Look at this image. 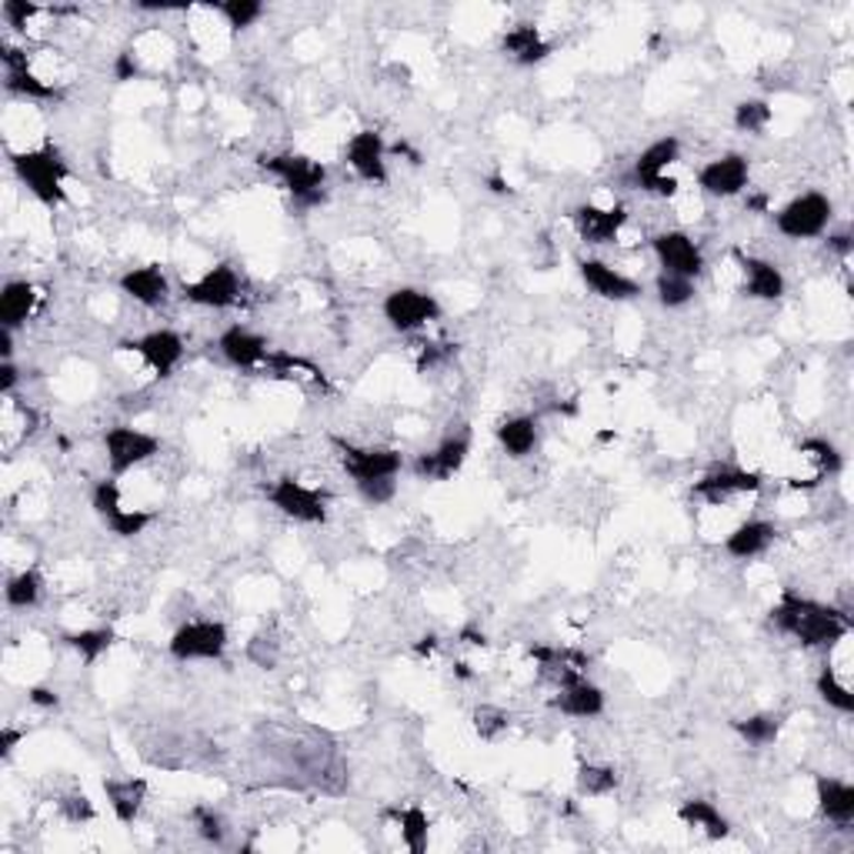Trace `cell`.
Here are the masks:
<instances>
[{
	"label": "cell",
	"mask_w": 854,
	"mask_h": 854,
	"mask_svg": "<svg viewBox=\"0 0 854 854\" xmlns=\"http://www.w3.org/2000/svg\"><path fill=\"white\" fill-rule=\"evenodd\" d=\"M181 297L188 304H198V307L224 311V307H234L240 301V278L231 265H214L198 281H184Z\"/></svg>",
	"instance_id": "cell-13"
},
{
	"label": "cell",
	"mask_w": 854,
	"mask_h": 854,
	"mask_svg": "<svg viewBox=\"0 0 854 854\" xmlns=\"http://www.w3.org/2000/svg\"><path fill=\"white\" fill-rule=\"evenodd\" d=\"M117 351H134L141 355V361L160 378L167 381L170 374H175V368L184 361V337L178 330L170 327H157V330H147L144 337H127L117 345Z\"/></svg>",
	"instance_id": "cell-8"
},
{
	"label": "cell",
	"mask_w": 854,
	"mask_h": 854,
	"mask_svg": "<svg viewBox=\"0 0 854 854\" xmlns=\"http://www.w3.org/2000/svg\"><path fill=\"white\" fill-rule=\"evenodd\" d=\"M831 217H834L831 198L821 191H808V194H798L795 201H788L775 214V227H778V234H785L791 240H814L828 231Z\"/></svg>",
	"instance_id": "cell-5"
},
{
	"label": "cell",
	"mask_w": 854,
	"mask_h": 854,
	"mask_svg": "<svg viewBox=\"0 0 854 854\" xmlns=\"http://www.w3.org/2000/svg\"><path fill=\"white\" fill-rule=\"evenodd\" d=\"M775 538H778V525H775V521L748 518V521H741V525L724 538V551H728L734 561H754V558H761L767 548L775 544Z\"/></svg>",
	"instance_id": "cell-24"
},
{
	"label": "cell",
	"mask_w": 854,
	"mask_h": 854,
	"mask_svg": "<svg viewBox=\"0 0 854 854\" xmlns=\"http://www.w3.org/2000/svg\"><path fill=\"white\" fill-rule=\"evenodd\" d=\"M108 805L121 824H134L144 801H147V782L144 778H108L104 782Z\"/></svg>",
	"instance_id": "cell-29"
},
{
	"label": "cell",
	"mask_w": 854,
	"mask_h": 854,
	"mask_svg": "<svg viewBox=\"0 0 854 854\" xmlns=\"http://www.w3.org/2000/svg\"><path fill=\"white\" fill-rule=\"evenodd\" d=\"M4 597H8V605H11L14 611L34 608L41 597H44V577H41V571H37V568H24L21 574L8 577Z\"/></svg>",
	"instance_id": "cell-35"
},
{
	"label": "cell",
	"mask_w": 854,
	"mask_h": 854,
	"mask_svg": "<svg viewBox=\"0 0 854 854\" xmlns=\"http://www.w3.org/2000/svg\"><path fill=\"white\" fill-rule=\"evenodd\" d=\"M21 741H24L21 728H4V734H0V757H11Z\"/></svg>",
	"instance_id": "cell-54"
},
{
	"label": "cell",
	"mask_w": 854,
	"mask_h": 854,
	"mask_svg": "<svg viewBox=\"0 0 854 854\" xmlns=\"http://www.w3.org/2000/svg\"><path fill=\"white\" fill-rule=\"evenodd\" d=\"M121 291L141 304V307H160L167 304V294H170V281L167 274L160 271V265H144V268H131L127 274H121Z\"/></svg>",
	"instance_id": "cell-25"
},
{
	"label": "cell",
	"mask_w": 854,
	"mask_h": 854,
	"mask_svg": "<svg viewBox=\"0 0 854 854\" xmlns=\"http://www.w3.org/2000/svg\"><path fill=\"white\" fill-rule=\"evenodd\" d=\"M782 728H785V715H775V711H761V715H751V718H738V721H734V731H738L751 748L775 744V741L782 738Z\"/></svg>",
	"instance_id": "cell-34"
},
{
	"label": "cell",
	"mask_w": 854,
	"mask_h": 854,
	"mask_svg": "<svg viewBox=\"0 0 854 854\" xmlns=\"http://www.w3.org/2000/svg\"><path fill=\"white\" fill-rule=\"evenodd\" d=\"M231 644L224 621H188L167 641L175 661H221Z\"/></svg>",
	"instance_id": "cell-6"
},
{
	"label": "cell",
	"mask_w": 854,
	"mask_h": 854,
	"mask_svg": "<svg viewBox=\"0 0 854 854\" xmlns=\"http://www.w3.org/2000/svg\"><path fill=\"white\" fill-rule=\"evenodd\" d=\"M772 121H775V111H772V104L761 101V98L741 101L734 108V127L744 131V134H764Z\"/></svg>",
	"instance_id": "cell-40"
},
{
	"label": "cell",
	"mask_w": 854,
	"mask_h": 854,
	"mask_svg": "<svg viewBox=\"0 0 854 854\" xmlns=\"http://www.w3.org/2000/svg\"><path fill=\"white\" fill-rule=\"evenodd\" d=\"M91 507H94V515L108 525L117 510L124 507L121 504V484H117V477H104V481H98L94 484V491H91Z\"/></svg>",
	"instance_id": "cell-42"
},
{
	"label": "cell",
	"mask_w": 854,
	"mask_h": 854,
	"mask_svg": "<svg viewBox=\"0 0 854 854\" xmlns=\"http://www.w3.org/2000/svg\"><path fill=\"white\" fill-rule=\"evenodd\" d=\"M345 164L364 184H387V147L378 131H358L345 147Z\"/></svg>",
	"instance_id": "cell-16"
},
{
	"label": "cell",
	"mask_w": 854,
	"mask_h": 854,
	"mask_svg": "<svg viewBox=\"0 0 854 854\" xmlns=\"http://www.w3.org/2000/svg\"><path fill=\"white\" fill-rule=\"evenodd\" d=\"M194 824H198V834L207 841V844H224L227 841V821H224V814L221 811H214V808H194Z\"/></svg>",
	"instance_id": "cell-45"
},
{
	"label": "cell",
	"mask_w": 854,
	"mask_h": 854,
	"mask_svg": "<svg viewBox=\"0 0 854 854\" xmlns=\"http://www.w3.org/2000/svg\"><path fill=\"white\" fill-rule=\"evenodd\" d=\"M11 164H14L18 181L44 207H60L67 201V188L64 184L70 178V167H67V160L60 157V150L54 144L34 147V150H14Z\"/></svg>",
	"instance_id": "cell-2"
},
{
	"label": "cell",
	"mask_w": 854,
	"mask_h": 854,
	"mask_svg": "<svg viewBox=\"0 0 854 854\" xmlns=\"http://www.w3.org/2000/svg\"><path fill=\"white\" fill-rule=\"evenodd\" d=\"M621 785V775L611 764H581L577 767V791L584 798H608Z\"/></svg>",
	"instance_id": "cell-36"
},
{
	"label": "cell",
	"mask_w": 854,
	"mask_h": 854,
	"mask_svg": "<svg viewBox=\"0 0 854 854\" xmlns=\"http://www.w3.org/2000/svg\"><path fill=\"white\" fill-rule=\"evenodd\" d=\"M814 798H818V811L824 821L847 828L854 821V785L841 782V778H828L818 775L814 778Z\"/></svg>",
	"instance_id": "cell-26"
},
{
	"label": "cell",
	"mask_w": 854,
	"mask_h": 854,
	"mask_svg": "<svg viewBox=\"0 0 854 854\" xmlns=\"http://www.w3.org/2000/svg\"><path fill=\"white\" fill-rule=\"evenodd\" d=\"M247 658L258 667L271 671L281 661V644L274 638H268V634H258V638H250V644H247Z\"/></svg>",
	"instance_id": "cell-47"
},
{
	"label": "cell",
	"mask_w": 854,
	"mask_h": 854,
	"mask_svg": "<svg viewBox=\"0 0 854 854\" xmlns=\"http://www.w3.org/2000/svg\"><path fill=\"white\" fill-rule=\"evenodd\" d=\"M677 157H681V141L671 137V134L661 137V141H654V144H648V147L638 154L634 167H631L634 188L644 191V194L664 198V201L674 198V194H677V181L667 175V167L677 164Z\"/></svg>",
	"instance_id": "cell-4"
},
{
	"label": "cell",
	"mask_w": 854,
	"mask_h": 854,
	"mask_svg": "<svg viewBox=\"0 0 854 854\" xmlns=\"http://www.w3.org/2000/svg\"><path fill=\"white\" fill-rule=\"evenodd\" d=\"M458 677H464V681H471V671H468V664H458Z\"/></svg>",
	"instance_id": "cell-60"
},
{
	"label": "cell",
	"mask_w": 854,
	"mask_h": 854,
	"mask_svg": "<svg viewBox=\"0 0 854 854\" xmlns=\"http://www.w3.org/2000/svg\"><path fill=\"white\" fill-rule=\"evenodd\" d=\"M764 487V477L757 471H744L734 464H718L708 474H701L692 487L695 497H701L711 507H724L738 494H757Z\"/></svg>",
	"instance_id": "cell-12"
},
{
	"label": "cell",
	"mask_w": 854,
	"mask_h": 854,
	"mask_svg": "<svg viewBox=\"0 0 854 854\" xmlns=\"http://www.w3.org/2000/svg\"><path fill=\"white\" fill-rule=\"evenodd\" d=\"M271 178L281 181V188L291 194L294 207L297 211H314L327 201V167L307 154H294V150H284V154H265L258 160Z\"/></svg>",
	"instance_id": "cell-3"
},
{
	"label": "cell",
	"mask_w": 854,
	"mask_h": 854,
	"mask_svg": "<svg viewBox=\"0 0 854 854\" xmlns=\"http://www.w3.org/2000/svg\"><path fill=\"white\" fill-rule=\"evenodd\" d=\"M734 261L741 268V291L751 301H778L788 291V281L782 274V268L775 261L754 258V254L734 250Z\"/></svg>",
	"instance_id": "cell-17"
},
{
	"label": "cell",
	"mask_w": 854,
	"mask_h": 854,
	"mask_svg": "<svg viewBox=\"0 0 854 854\" xmlns=\"http://www.w3.org/2000/svg\"><path fill=\"white\" fill-rule=\"evenodd\" d=\"M554 708L568 718H597L605 715V692L587 681V674H571L564 681H558V698Z\"/></svg>",
	"instance_id": "cell-23"
},
{
	"label": "cell",
	"mask_w": 854,
	"mask_h": 854,
	"mask_svg": "<svg viewBox=\"0 0 854 854\" xmlns=\"http://www.w3.org/2000/svg\"><path fill=\"white\" fill-rule=\"evenodd\" d=\"M494 435H497V445H501V451H504L507 458L525 461V458L535 454V448H538V417H531V414L504 417V420L494 427Z\"/></svg>",
	"instance_id": "cell-27"
},
{
	"label": "cell",
	"mask_w": 854,
	"mask_h": 854,
	"mask_svg": "<svg viewBox=\"0 0 854 854\" xmlns=\"http://www.w3.org/2000/svg\"><path fill=\"white\" fill-rule=\"evenodd\" d=\"M391 818L397 821L401 828V841L411 854H424L427 851V841H431V818H427V811L420 805H407V808H397L391 811Z\"/></svg>",
	"instance_id": "cell-33"
},
{
	"label": "cell",
	"mask_w": 854,
	"mask_h": 854,
	"mask_svg": "<svg viewBox=\"0 0 854 854\" xmlns=\"http://www.w3.org/2000/svg\"><path fill=\"white\" fill-rule=\"evenodd\" d=\"M0 14H4V21H8L11 27L24 31L27 21L37 14V4H27V0H4V4H0Z\"/></svg>",
	"instance_id": "cell-49"
},
{
	"label": "cell",
	"mask_w": 854,
	"mask_h": 854,
	"mask_svg": "<svg viewBox=\"0 0 854 854\" xmlns=\"http://www.w3.org/2000/svg\"><path fill=\"white\" fill-rule=\"evenodd\" d=\"M114 641H117V634H114V628H80V631H67L64 634V644L70 648V651H77V658L83 661V664H98L111 648H114Z\"/></svg>",
	"instance_id": "cell-32"
},
{
	"label": "cell",
	"mask_w": 854,
	"mask_h": 854,
	"mask_svg": "<svg viewBox=\"0 0 854 854\" xmlns=\"http://www.w3.org/2000/svg\"><path fill=\"white\" fill-rule=\"evenodd\" d=\"M571 224L581 234L584 244H615L621 227L628 224V207H597V204H577L571 211Z\"/></svg>",
	"instance_id": "cell-20"
},
{
	"label": "cell",
	"mask_w": 854,
	"mask_h": 854,
	"mask_svg": "<svg viewBox=\"0 0 854 854\" xmlns=\"http://www.w3.org/2000/svg\"><path fill=\"white\" fill-rule=\"evenodd\" d=\"M0 57H4V67H8L4 88H8L11 94H18V98H24V101H60V98H64V91L57 88V83L37 77V74L27 67V54H24V50H14V47L4 44V54H0Z\"/></svg>",
	"instance_id": "cell-19"
},
{
	"label": "cell",
	"mask_w": 854,
	"mask_h": 854,
	"mask_svg": "<svg viewBox=\"0 0 854 854\" xmlns=\"http://www.w3.org/2000/svg\"><path fill=\"white\" fill-rule=\"evenodd\" d=\"M468 454H471V435L468 431L448 435L435 451H424L414 461V474L424 481H451L464 468Z\"/></svg>",
	"instance_id": "cell-18"
},
{
	"label": "cell",
	"mask_w": 854,
	"mask_h": 854,
	"mask_svg": "<svg viewBox=\"0 0 854 854\" xmlns=\"http://www.w3.org/2000/svg\"><path fill=\"white\" fill-rule=\"evenodd\" d=\"M767 207V198H754V201H748V211H764Z\"/></svg>",
	"instance_id": "cell-59"
},
{
	"label": "cell",
	"mask_w": 854,
	"mask_h": 854,
	"mask_svg": "<svg viewBox=\"0 0 854 854\" xmlns=\"http://www.w3.org/2000/svg\"><path fill=\"white\" fill-rule=\"evenodd\" d=\"M268 501L281 510L284 518L297 525H324L327 521V494L301 484L297 477L284 474L268 487Z\"/></svg>",
	"instance_id": "cell-9"
},
{
	"label": "cell",
	"mask_w": 854,
	"mask_h": 854,
	"mask_svg": "<svg viewBox=\"0 0 854 854\" xmlns=\"http://www.w3.org/2000/svg\"><path fill=\"white\" fill-rule=\"evenodd\" d=\"M577 274H581L584 288H587L591 294H597L602 301H634V297L641 294V284H638L634 278L615 271L611 265L597 261V258H584V261L577 265Z\"/></svg>",
	"instance_id": "cell-21"
},
{
	"label": "cell",
	"mask_w": 854,
	"mask_h": 854,
	"mask_svg": "<svg viewBox=\"0 0 854 854\" xmlns=\"http://www.w3.org/2000/svg\"><path fill=\"white\" fill-rule=\"evenodd\" d=\"M851 234L847 231H838V234H828V250H834L838 254V258H847V254H851Z\"/></svg>",
	"instance_id": "cell-55"
},
{
	"label": "cell",
	"mask_w": 854,
	"mask_h": 854,
	"mask_svg": "<svg viewBox=\"0 0 854 854\" xmlns=\"http://www.w3.org/2000/svg\"><path fill=\"white\" fill-rule=\"evenodd\" d=\"M231 31H247L265 18V4L261 0H221V4H211Z\"/></svg>",
	"instance_id": "cell-39"
},
{
	"label": "cell",
	"mask_w": 854,
	"mask_h": 854,
	"mask_svg": "<svg viewBox=\"0 0 854 854\" xmlns=\"http://www.w3.org/2000/svg\"><path fill=\"white\" fill-rule=\"evenodd\" d=\"M435 644H438V638L435 634H427V638H420V644L414 648L417 654H424V651H435Z\"/></svg>",
	"instance_id": "cell-58"
},
{
	"label": "cell",
	"mask_w": 854,
	"mask_h": 854,
	"mask_svg": "<svg viewBox=\"0 0 854 854\" xmlns=\"http://www.w3.org/2000/svg\"><path fill=\"white\" fill-rule=\"evenodd\" d=\"M0 361H14V330L0 327Z\"/></svg>",
	"instance_id": "cell-56"
},
{
	"label": "cell",
	"mask_w": 854,
	"mask_h": 854,
	"mask_svg": "<svg viewBox=\"0 0 854 854\" xmlns=\"http://www.w3.org/2000/svg\"><path fill=\"white\" fill-rule=\"evenodd\" d=\"M18 384H21V371H18V364H14V361H0V394L11 397Z\"/></svg>",
	"instance_id": "cell-51"
},
{
	"label": "cell",
	"mask_w": 854,
	"mask_h": 854,
	"mask_svg": "<svg viewBox=\"0 0 854 854\" xmlns=\"http://www.w3.org/2000/svg\"><path fill=\"white\" fill-rule=\"evenodd\" d=\"M818 695H821V701L828 705V708H834V711H841V715H854V695H851V688L844 685V681L834 674V667H821V674H818Z\"/></svg>",
	"instance_id": "cell-38"
},
{
	"label": "cell",
	"mask_w": 854,
	"mask_h": 854,
	"mask_svg": "<svg viewBox=\"0 0 854 854\" xmlns=\"http://www.w3.org/2000/svg\"><path fill=\"white\" fill-rule=\"evenodd\" d=\"M358 494H361V497H364V504H371V507L391 504V501H394V494H397V477L364 481V484H358Z\"/></svg>",
	"instance_id": "cell-48"
},
{
	"label": "cell",
	"mask_w": 854,
	"mask_h": 854,
	"mask_svg": "<svg viewBox=\"0 0 854 854\" xmlns=\"http://www.w3.org/2000/svg\"><path fill=\"white\" fill-rule=\"evenodd\" d=\"M217 348H221L224 361H227L231 368H240V371H254V368L268 364V358H271L268 340H265L261 334H254L250 327H240V324L227 327V330L217 337Z\"/></svg>",
	"instance_id": "cell-22"
},
{
	"label": "cell",
	"mask_w": 854,
	"mask_h": 854,
	"mask_svg": "<svg viewBox=\"0 0 854 854\" xmlns=\"http://www.w3.org/2000/svg\"><path fill=\"white\" fill-rule=\"evenodd\" d=\"M451 355H454V345H424L420 361H417V371H431L435 364L448 361Z\"/></svg>",
	"instance_id": "cell-50"
},
{
	"label": "cell",
	"mask_w": 854,
	"mask_h": 854,
	"mask_svg": "<svg viewBox=\"0 0 854 854\" xmlns=\"http://www.w3.org/2000/svg\"><path fill=\"white\" fill-rule=\"evenodd\" d=\"M654 291H658V304L667 307V311L688 307V304L695 301V294H698L695 281H688V278H674V274H664V271L658 274Z\"/></svg>",
	"instance_id": "cell-37"
},
{
	"label": "cell",
	"mask_w": 854,
	"mask_h": 854,
	"mask_svg": "<svg viewBox=\"0 0 854 854\" xmlns=\"http://www.w3.org/2000/svg\"><path fill=\"white\" fill-rule=\"evenodd\" d=\"M384 321L397 330V334H414L420 327H427L431 321L441 317V304L435 294H427L420 288H394L384 304Z\"/></svg>",
	"instance_id": "cell-10"
},
{
	"label": "cell",
	"mask_w": 854,
	"mask_h": 854,
	"mask_svg": "<svg viewBox=\"0 0 854 854\" xmlns=\"http://www.w3.org/2000/svg\"><path fill=\"white\" fill-rule=\"evenodd\" d=\"M137 74H141V67H137L134 50H124V54L117 57V64H114V77H117V80H134Z\"/></svg>",
	"instance_id": "cell-52"
},
{
	"label": "cell",
	"mask_w": 854,
	"mask_h": 854,
	"mask_svg": "<svg viewBox=\"0 0 854 854\" xmlns=\"http://www.w3.org/2000/svg\"><path fill=\"white\" fill-rule=\"evenodd\" d=\"M104 454H108V468L114 477L147 464L150 458L160 454V438L141 431V427H131V424H114L108 427L104 435Z\"/></svg>",
	"instance_id": "cell-7"
},
{
	"label": "cell",
	"mask_w": 854,
	"mask_h": 854,
	"mask_svg": "<svg viewBox=\"0 0 854 854\" xmlns=\"http://www.w3.org/2000/svg\"><path fill=\"white\" fill-rule=\"evenodd\" d=\"M507 728H510V715H507L504 708L481 705V708L474 711V731H477L484 741H497Z\"/></svg>",
	"instance_id": "cell-44"
},
{
	"label": "cell",
	"mask_w": 854,
	"mask_h": 854,
	"mask_svg": "<svg viewBox=\"0 0 854 854\" xmlns=\"http://www.w3.org/2000/svg\"><path fill=\"white\" fill-rule=\"evenodd\" d=\"M27 701H31V705H37V708H47V711H50V708H57V705H60V698H57V692H50V688H41V685H37V688H31V692H27Z\"/></svg>",
	"instance_id": "cell-53"
},
{
	"label": "cell",
	"mask_w": 854,
	"mask_h": 854,
	"mask_svg": "<svg viewBox=\"0 0 854 854\" xmlns=\"http://www.w3.org/2000/svg\"><path fill=\"white\" fill-rule=\"evenodd\" d=\"M801 454L818 464V474H821V477H824V474H841V468H844L841 451H838L831 441H824V438H808V441H801Z\"/></svg>",
	"instance_id": "cell-41"
},
{
	"label": "cell",
	"mask_w": 854,
	"mask_h": 854,
	"mask_svg": "<svg viewBox=\"0 0 854 854\" xmlns=\"http://www.w3.org/2000/svg\"><path fill=\"white\" fill-rule=\"evenodd\" d=\"M334 445L340 451V464H345V471L355 484L397 477L404 468V458L394 448H361V445H348V441H334Z\"/></svg>",
	"instance_id": "cell-14"
},
{
	"label": "cell",
	"mask_w": 854,
	"mask_h": 854,
	"mask_svg": "<svg viewBox=\"0 0 854 854\" xmlns=\"http://www.w3.org/2000/svg\"><path fill=\"white\" fill-rule=\"evenodd\" d=\"M487 188H491L494 194H510V184H507L501 175H491V178H487Z\"/></svg>",
	"instance_id": "cell-57"
},
{
	"label": "cell",
	"mask_w": 854,
	"mask_h": 854,
	"mask_svg": "<svg viewBox=\"0 0 854 854\" xmlns=\"http://www.w3.org/2000/svg\"><path fill=\"white\" fill-rule=\"evenodd\" d=\"M751 181V164L744 154H721L698 170V188L708 198H738Z\"/></svg>",
	"instance_id": "cell-15"
},
{
	"label": "cell",
	"mask_w": 854,
	"mask_h": 854,
	"mask_svg": "<svg viewBox=\"0 0 854 854\" xmlns=\"http://www.w3.org/2000/svg\"><path fill=\"white\" fill-rule=\"evenodd\" d=\"M501 50L521 67H535L551 54V44L544 41V34L535 24H515L501 37Z\"/></svg>",
	"instance_id": "cell-28"
},
{
	"label": "cell",
	"mask_w": 854,
	"mask_h": 854,
	"mask_svg": "<svg viewBox=\"0 0 854 854\" xmlns=\"http://www.w3.org/2000/svg\"><path fill=\"white\" fill-rule=\"evenodd\" d=\"M37 301L41 294L31 281H8L4 291H0V327L18 330L21 324H27Z\"/></svg>",
	"instance_id": "cell-30"
},
{
	"label": "cell",
	"mask_w": 854,
	"mask_h": 854,
	"mask_svg": "<svg viewBox=\"0 0 854 854\" xmlns=\"http://www.w3.org/2000/svg\"><path fill=\"white\" fill-rule=\"evenodd\" d=\"M772 625L782 634L795 638L801 648H838L851 631L847 615H841L831 605L814 602V597H805L791 587H785L782 597L775 602Z\"/></svg>",
	"instance_id": "cell-1"
},
{
	"label": "cell",
	"mask_w": 854,
	"mask_h": 854,
	"mask_svg": "<svg viewBox=\"0 0 854 854\" xmlns=\"http://www.w3.org/2000/svg\"><path fill=\"white\" fill-rule=\"evenodd\" d=\"M677 818H681V824H685V828H698L711 841H721V838L731 834V821L721 814L718 805H711L705 798H688L685 805L677 808Z\"/></svg>",
	"instance_id": "cell-31"
},
{
	"label": "cell",
	"mask_w": 854,
	"mask_h": 854,
	"mask_svg": "<svg viewBox=\"0 0 854 854\" xmlns=\"http://www.w3.org/2000/svg\"><path fill=\"white\" fill-rule=\"evenodd\" d=\"M150 521H154L150 510H141V507H121L117 515L108 521V528H111L117 538H137V535H144V531L150 528Z\"/></svg>",
	"instance_id": "cell-43"
},
{
	"label": "cell",
	"mask_w": 854,
	"mask_h": 854,
	"mask_svg": "<svg viewBox=\"0 0 854 854\" xmlns=\"http://www.w3.org/2000/svg\"><path fill=\"white\" fill-rule=\"evenodd\" d=\"M651 250H654V258H658L664 274L688 278V281H698L705 274V254L695 244V237L685 234V231H661V234H654L651 237Z\"/></svg>",
	"instance_id": "cell-11"
},
{
	"label": "cell",
	"mask_w": 854,
	"mask_h": 854,
	"mask_svg": "<svg viewBox=\"0 0 854 854\" xmlns=\"http://www.w3.org/2000/svg\"><path fill=\"white\" fill-rule=\"evenodd\" d=\"M57 808H60V814L70 821V824H88V821H94L98 818V811H94V801L83 795V791H74V795H64L60 801H57Z\"/></svg>",
	"instance_id": "cell-46"
}]
</instances>
